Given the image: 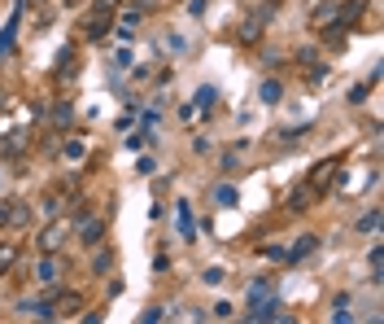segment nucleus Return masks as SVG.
<instances>
[{"mask_svg": "<svg viewBox=\"0 0 384 324\" xmlns=\"http://www.w3.org/2000/svg\"><path fill=\"white\" fill-rule=\"evenodd\" d=\"M114 5H118V0H96L88 22H83V36L88 40H105V31L114 27Z\"/></svg>", "mask_w": 384, "mask_h": 324, "instance_id": "f257e3e1", "label": "nucleus"}, {"mask_svg": "<svg viewBox=\"0 0 384 324\" xmlns=\"http://www.w3.org/2000/svg\"><path fill=\"white\" fill-rule=\"evenodd\" d=\"M31 223V206L22 198H5L0 202V228H26Z\"/></svg>", "mask_w": 384, "mask_h": 324, "instance_id": "f03ea898", "label": "nucleus"}, {"mask_svg": "<svg viewBox=\"0 0 384 324\" xmlns=\"http://www.w3.org/2000/svg\"><path fill=\"white\" fill-rule=\"evenodd\" d=\"M66 237H70V219H53V223L40 233V254H57V250L66 246Z\"/></svg>", "mask_w": 384, "mask_h": 324, "instance_id": "7ed1b4c3", "label": "nucleus"}, {"mask_svg": "<svg viewBox=\"0 0 384 324\" xmlns=\"http://www.w3.org/2000/svg\"><path fill=\"white\" fill-rule=\"evenodd\" d=\"M31 277H36L44 289H53V285H61V277H66V263L57 254H44L40 263H36V272H31Z\"/></svg>", "mask_w": 384, "mask_h": 324, "instance_id": "20e7f679", "label": "nucleus"}, {"mask_svg": "<svg viewBox=\"0 0 384 324\" xmlns=\"http://www.w3.org/2000/svg\"><path fill=\"white\" fill-rule=\"evenodd\" d=\"M275 289H279V281L271 277V272H266V277H254V281H249V311H254V307H262V302H271Z\"/></svg>", "mask_w": 384, "mask_h": 324, "instance_id": "39448f33", "label": "nucleus"}, {"mask_svg": "<svg viewBox=\"0 0 384 324\" xmlns=\"http://www.w3.org/2000/svg\"><path fill=\"white\" fill-rule=\"evenodd\" d=\"M271 13H275V0H266V5H262L258 13H249V18H245V27H240V40H249V44H254V40L262 36V22L271 18Z\"/></svg>", "mask_w": 384, "mask_h": 324, "instance_id": "423d86ee", "label": "nucleus"}, {"mask_svg": "<svg viewBox=\"0 0 384 324\" xmlns=\"http://www.w3.org/2000/svg\"><path fill=\"white\" fill-rule=\"evenodd\" d=\"M79 241L96 250V246L105 241V219H83V223H79Z\"/></svg>", "mask_w": 384, "mask_h": 324, "instance_id": "0eeeda50", "label": "nucleus"}, {"mask_svg": "<svg viewBox=\"0 0 384 324\" xmlns=\"http://www.w3.org/2000/svg\"><path fill=\"white\" fill-rule=\"evenodd\" d=\"M249 320H254V324H266V320H293V316H284V307H279V298H271V302H262V307H254V311H249Z\"/></svg>", "mask_w": 384, "mask_h": 324, "instance_id": "6e6552de", "label": "nucleus"}, {"mask_svg": "<svg viewBox=\"0 0 384 324\" xmlns=\"http://www.w3.org/2000/svg\"><path fill=\"white\" fill-rule=\"evenodd\" d=\"M48 307H53V320H57V316H79V311H83V298H79V294H57Z\"/></svg>", "mask_w": 384, "mask_h": 324, "instance_id": "1a4fd4ad", "label": "nucleus"}, {"mask_svg": "<svg viewBox=\"0 0 384 324\" xmlns=\"http://www.w3.org/2000/svg\"><path fill=\"white\" fill-rule=\"evenodd\" d=\"M18 254H22V246H18L13 237H9V241H0V277L18 267Z\"/></svg>", "mask_w": 384, "mask_h": 324, "instance_id": "9d476101", "label": "nucleus"}, {"mask_svg": "<svg viewBox=\"0 0 384 324\" xmlns=\"http://www.w3.org/2000/svg\"><path fill=\"white\" fill-rule=\"evenodd\" d=\"M358 18H362V0H349V5L337 9V27H345V31H354Z\"/></svg>", "mask_w": 384, "mask_h": 324, "instance_id": "9b49d317", "label": "nucleus"}, {"mask_svg": "<svg viewBox=\"0 0 384 324\" xmlns=\"http://www.w3.org/2000/svg\"><path fill=\"white\" fill-rule=\"evenodd\" d=\"M18 316H31V320H53V307H48L44 298H26V302H18Z\"/></svg>", "mask_w": 384, "mask_h": 324, "instance_id": "f8f14e48", "label": "nucleus"}, {"mask_svg": "<svg viewBox=\"0 0 384 324\" xmlns=\"http://www.w3.org/2000/svg\"><path fill=\"white\" fill-rule=\"evenodd\" d=\"M61 66H57V79H61V84H66V79H70V75H79V53H75V48H61Z\"/></svg>", "mask_w": 384, "mask_h": 324, "instance_id": "ddd939ff", "label": "nucleus"}, {"mask_svg": "<svg viewBox=\"0 0 384 324\" xmlns=\"http://www.w3.org/2000/svg\"><path fill=\"white\" fill-rule=\"evenodd\" d=\"M175 223H179V237H183V241H192L197 228H192V210H188V202H179V206H175Z\"/></svg>", "mask_w": 384, "mask_h": 324, "instance_id": "4468645a", "label": "nucleus"}, {"mask_svg": "<svg viewBox=\"0 0 384 324\" xmlns=\"http://www.w3.org/2000/svg\"><path fill=\"white\" fill-rule=\"evenodd\" d=\"M0 149H5V154H22V149H26V132H22V127H18V132L0 136Z\"/></svg>", "mask_w": 384, "mask_h": 324, "instance_id": "2eb2a0df", "label": "nucleus"}, {"mask_svg": "<svg viewBox=\"0 0 384 324\" xmlns=\"http://www.w3.org/2000/svg\"><path fill=\"white\" fill-rule=\"evenodd\" d=\"M345 36H349V31H345V27H337V22L323 27V44H328V48H345Z\"/></svg>", "mask_w": 384, "mask_h": 324, "instance_id": "dca6fc26", "label": "nucleus"}, {"mask_svg": "<svg viewBox=\"0 0 384 324\" xmlns=\"http://www.w3.org/2000/svg\"><path fill=\"white\" fill-rule=\"evenodd\" d=\"M314 246H319V237H302V241H297V246H293V254H289V263H302V258L314 250Z\"/></svg>", "mask_w": 384, "mask_h": 324, "instance_id": "f3484780", "label": "nucleus"}, {"mask_svg": "<svg viewBox=\"0 0 384 324\" xmlns=\"http://www.w3.org/2000/svg\"><path fill=\"white\" fill-rule=\"evenodd\" d=\"M214 206H236V189H231V184H214Z\"/></svg>", "mask_w": 384, "mask_h": 324, "instance_id": "a211bd4d", "label": "nucleus"}, {"mask_svg": "<svg viewBox=\"0 0 384 324\" xmlns=\"http://www.w3.org/2000/svg\"><path fill=\"white\" fill-rule=\"evenodd\" d=\"M332 175H337V162H323V167L310 175V189H323V184L332 180Z\"/></svg>", "mask_w": 384, "mask_h": 324, "instance_id": "6ab92c4d", "label": "nucleus"}, {"mask_svg": "<svg viewBox=\"0 0 384 324\" xmlns=\"http://www.w3.org/2000/svg\"><path fill=\"white\" fill-rule=\"evenodd\" d=\"M279 96H284V88H279V79H266V84H262V101H266V105H275Z\"/></svg>", "mask_w": 384, "mask_h": 324, "instance_id": "aec40b11", "label": "nucleus"}, {"mask_svg": "<svg viewBox=\"0 0 384 324\" xmlns=\"http://www.w3.org/2000/svg\"><path fill=\"white\" fill-rule=\"evenodd\" d=\"M310 193H314L310 184H306V189H297L293 198H289V210H306V206H310Z\"/></svg>", "mask_w": 384, "mask_h": 324, "instance_id": "412c9836", "label": "nucleus"}, {"mask_svg": "<svg viewBox=\"0 0 384 324\" xmlns=\"http://www.w3.org/2000/svg\"><path fill=\"white\" fill-rule=\"evenodd\" d=\"M354 228H358V233H376V228H380V210H367V215L354 223Z\"/></svg>", "mask_w": 384, "mask_h": 324, "instance_id": "4be33fe9", "label": "nucleus"}, {"mask_svg": "<svg viewBox=\"0 0 384 324\" xmlns=\"http://www.w3.org/2000/svg\"><path fill=\"white\" fill-rule=\"evenodd\" d=\"M371 281H384V246L371 250Z\"/></svg>", "mask_w": 384, "mask_h": 324, "instance_id": "5701e85b", "label": "nucleus"}, {"mask_svg": "<svg viewBox=\"0 0 384 324\" xmlns=\"http://www.w3.org/2000/svg\"><path fill=\"white\" fill-rule=\"evenodd\" d=\"M109 267H114V250L109 254L101 250V254H96V277H109Z\"/></svg>", "mask_w": 384, "mask_h": 324, "instance_id": "b1692460", "label": "nucleus"}, {"mask_svg": "<svg viewBox=\"0 0 384 324\" xmlns=\"http://www.w3.org/2000/svg\"><path fill=\"white\" fill-rule=\"evenodd\" d=\"M223 171H227V175H236V171H245V167H240V149H231V154L223 158Z\"/></svg>", "mask_w": 384, "mask_h": 324, "instance_id": "393cba45", "label": "nucleus"}, {"mask_svg": "<svg viewBox=\"0 0 384 324\" xmlns=\"http://www.w3.org/2000/svg\"><path fill=\"white\" fill-rule=\"evenodd\" d=\"M223 277H227L223 267H206V272H201V281H206V285H223Z\"/></svg>", "mask_w": 384, "mask_h": 324, "instance_id": "a878e982", "label": "nucleus"}, {"mask_svg": "<svg viewBox=\"0 0 384 324\" xmlns=\"http://www.w3.org/2000/svg\"><path fill=\"white\" fill-rule=\"evenodd\" d=\"M53 123H57V127H70V105H66V101L53 110Z\"/></svg>", "mask_w": 384, "mask_h": 324, "instance_id": "bb28decb", "label": "nucleus"}, {"mask_svg": "<svg viewBox=\"0 0 384 324\" xmlns=\"http://www.w3.org/2000/svg\"><path fill=\"white\" fill-rule=\"evenodd\" d=\"M319 22H337V9H332V5H323V9H314V27H319Z\"/></svg>", "mask_w": 384, "mask_h": 324, "instance_id": "cd10ccee", "label": "nucleus"}, {"mask_svg": "<svg viewBox=\"0 0 384 324\" xmlns=\"http://www.w3.org/2000/svg\"><path fill=\"white\" fill-rule=\"evenodd\" d=\"M61 154H66V158H83V140H66Z\"/></svg>", "mask_w": 384, "mask_h": 324, "instance_id": "c85d7f7f", "label": "nucleus"}, {"mask_svg": "<svg viewBox=\"0 0 384 324\" xmlns=\"http://www.w3.org/2000/svg\"><path fill=\"white\" fill-rule=\"evenodd\" d=\"M214 96H219V92H214V88H210V84H206V88H201V92H197V105H214Z\"/></svg>", "mask_w": 384, "mask_h": 324, "instance_id": "c756f323", "label": "nucleus"}, {"mask_svg": "<svg viewBox=\"0 0 384 324\" xmlns=\"http://www.w3.org/2000/svg\"><path fill=\"white\" fill-rule=\"evenodd\" d=\"M131 66V53H127V48H123V53H114V71H127Z\"/></svg>", "mask_w": 384, "mask_h": 324, "instance_id": "7c9ffc66", "label": "nucleus"}, {"mask_svg": "<svg viewBox=\"0 0 384 324\" xmlns=\"http://www.w3.org/2000/svg\"><path fill=\"white\" fill-rule=\"evenodd\" d=\"M9 48H13V27H5V36H0V57H5Z\"/></svg>", "mask_w": 384, "mask_h": 324, "instance_id": "2f4dec72", "label": "nucleus"}, {"mask_svg": "<svg viewBox=\"0 0 384 324\" xmlns=\"http://www.w3.org/2000/svg\"><path fill=\"white\" fill-rule=\"evenodd\" d=\"M44 210H48V215H57V210H61V198H57V193H53V198H44Z\"/></svg>", "mask_w": 384, "mask_h": 324, "instance_id": "473e14b6", "label": "nucleus"}, {"mask_svg": "<svg viewBox=\"0 0 384 324\" xmlns=\"http://www.w3.org/2000/svg\"><path fill=\"white\" fill-rule=\"evenodd\" d=\"M140 320H144V324H158V320H162V307H148V311H144Z\"/></svg>", "mask_w": 384, "mask_h": 324, "instance_id": "72a5a7b5", "label": "nucleus"}]
</instances>
